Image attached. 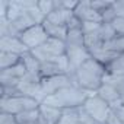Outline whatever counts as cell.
Returning <instances> with one entry per match:
<instances>
[{
	"label": "cell",
	"mask_w": 124,
	"mask_h": 124,
	"mask_svg": "<svg viewBox=\"0 0 124 124\" xmlns=\"http://www.w3.org/2000/svg\"><path fill=\"white\" fill-rule=\"evenodd\" d=\"M70 76L73 78L75 86H79L86 92H96L104 83L107 69L105 66H102L95 58L91 57Z\"/></svg>",
	"instance_id": "6da1fadb"
},
{
	"label": "cell",
	"mask_w": 124,
	"mask_h": 124,
	"mask_svg": "<svg viewBox=\"0 0 124 124\" xmlns=\"http://www.w3.org/2000/svg\"><path fill=\"white\" fill-rule=\"evenodd\" d=\"M91 95V92H86L80 89L79 86H69L64 88L44 99L42 104L55 107L58 109H69V108H78L85 104L86 98Z\"/></svg>",
	"instance_id": "7a4b0ae2"
},
{
	"label": "cell",
	"mask_w": 124,
	"mask_h": 124,
	"mask_svg": "<svg viewBox=\"0 0 124 124\" xmlns=\"http://www.w3.org/2000/svg\"><path fill=\"white\" fill-rule=\"evenodd\" d=\"M39 102L34 98L25 95H15L9 98H0V112H6L12 115H18L21 112L39 108Z\"/></svg>",
	"instance_id": "3957f363"
},
{
	"label": "cell",
	"mask_w": 124,
	"mask_h": 124,
	"mask_svg": "<svg viewBox=\"0 0 124 124\" xmlns=\"http://www.w3.org/2000/svg\"><path fill=\"white\" fill-rule=\"evenodd\" d=\"M66 41H61L57 38H48L41 47L32 50V55L35 58H38L41 63L44 61H51V60H57L60 57L66 55Z\"/></svg>",
	"instance_id": "277c9868"
},
{
	"label": "cell",
	"mask_w": 124,
	"mask_h": 124,
	"mask_svg": "<svg viewBox=\"0 0 124 124\" xmlns=\"http://www.w3.org/2000/svg\"><path fill=\"white\" fill-rule=\"evenodd\" d=\"M83 107L91 114V117L96 121V124H105L107 117L111 111L109 104L105 102L101 96H98L96 92H91V95L86 98Z\"/></svg>",
	"instance_id": "5b68a950"
},
{
	"label": "cell",
	"mask_w": 124,
	"mask_h": 124,
	"mask_svg": "<svg viewBox=\"0 0 124 124\" xmlns=\"http://www.w3.org/2000/svg\"><path fill=\"white\" fill-rule=\"evenodd\" d=\"M18 91H19L21 95L34 98V99H37L39 104H42L44 99H45V95L42 93V89H41V78H39V76H35V75L26 73V75L19 80Z\"/></svg>",
	"instance_id": "8992f818"
},
{
	"label": "cell",
	"mask_w": 124,
	"mask_h": 124,
	"mask_svg": "<svg viewBox=\"0 0 124 124\" xmlns=\"http://www.w3.org/2000/svg\"><path fill=\"white\" fill-rule=\"evenodd\" d=\"M69 86H75L73 78L69 73L47 78V79H41V89H42V93L45 95V98L58 92V91H61V89H64V88H69Z\"/></svg>",
	"instance_id": "52a82bcc"
},
{
	"label": "cell",
	"mask_w": 124,
	"mask_h": 124,
	"mask_svg": "<svg viewBox=\"0 0 124 124\" xmlns=\"http://www.w3.org/2000/svg\"><path fill=\"white\" fill-rule=\"evenodd\" d=\"M48 38H50V37H48V34L45 32V29H44L42 25H34V26H31L29 29H26L25 32H22V35H21L22 42L28 47L29 51H32V50L41 47Z\"/></svg>",
	"instance_id": "ba28073f"
},
{
	"label": "cell",
	"mask_w": 124,
	"mask_h": 124,
	"mask_svg": "<svg viewBox=\"0 0 124 124\" xmlns=\"http://www.w3.org/2000/svg\"><path fill=\"white\" fill-rule=\"evenodd\" d=\"M66 57L69 60V75H73L86 60L91 58V53L86 47H67Z\"/></svg>",
	"instance_id": "9c48e42d"
},
{
	"label": "cell",
	"mask_w": 124,
	"mask_h": 124,
	"mask_svg": "<svg viewBox=\"0 0 124 124\" xmlns=\"http://www.w3.org/2000/svg\"><path fill=\"white\" fill-rule=\"evenodd\" d=\"M73 13L82 22H99V23H102L101 13L96 12L91 6V0H82V2H79V5H78V8L75 9Z\"/></svg>",
	"instance_id": "30bf717a"
},
{
	"label": "cell",
	"mask_w": 124,
	"mask_h": 124,
	"mask_svg": "<svg viewBox=\"0 0 124 124\" xmlns=\"http://www.w3.org/2000/svg\"><path fill=\"white\" fill-rule=\"evenodd\" d=\"M0 51L13 53V54H19V55H23V54L29 53L28 47L22 42V39L19 37H3V38H0Z\"/></svg>",
	"instance_id": "8fae6325"
},
{
	"label": "cell",
	"mask_w": 124,
	"mask_h": 124,
	"mask_svg": "<svg viewBox=\"0 0 124 124\" xmlns=\"http://www.w3.org/2000/svg\"><path fill=\"white\" fill-rule=\"evenodd\" d=\"M55 3V9L54 12H51L48 16H47V21L54 23V25H60V26H67L69 21L75 16V13L72 10H67L63 8V5H61V0H54Z\"/></svg>",
	"instance_id": "7c38bea8"
},
{
	"label": "cell",
	"mask_w": 124,
	"mask_h": 124,
	"mask_svg": "<svg viewBox=\"0 0 124 124\" xmlns=\"http://www.w3.org/2000/svg\"><path fill=\"white\" fill-rule=\"evenodd\" d=\"M91 53V57L92 58H95L98 63H101L102 66H108L111 61H114L120 54H115V53H112V51H109V50H107L104 45H101V47H96V48H93V50H91L89 51Z\"/></svg>",
	"instance_id": "4fadbf2b"
},
{
	"label": "cell",
	"mask_w": 124,
	"mask_h": 124,
	"mask_svg": "<svg viewBox=\"0 0 124 124\" xmlns=\"http://www.w3.org/2000/svg\"><path fill=\"white\" fill-rule=\"evenodd\" d=\"M39 112H41V117L44 118V121L47 124H58V121L61 118V114H63V109L41 104L39 105Z\"/></svg>",
	"instance_id": "5bb4252c"
},
{
	"label": "cell",
	"mask_w": 124,
	"mask_h": 124,
	"mask_svg": "<svg viewBox=\"0 0 124 124\" xmlns=\"http://www.w3.org/2000/svg\"><path fill=\"white\" fill-rule=\"evenodd\" d=\"M96 93H98V96H101L105 102H108L109 105H112V104H115V102H118L120 99H121V96H120V93L111 86V85H108V83H102V86L96 91Z\"/></svg>",
	"instance_id": "9a60e30c"
},
{
	"label": "cell",
	"mask_w": 124,
	"mask_h": 124,
	"mask_svg": "<svg viewBox=\"0 0 124 124\" xmlns=\"http://www.w3.org/2000/svg\"><path fill=\"white\" fill-rule=\"evenodd\" d=\"M45 32L48 34L50 38H57V39H61V41H66V37H67V26H60V25H54L51 22H48L47 19L44 21L42 23Z\"/></svg>",
	"instance_id": "2e32d148"
},
{
	"label": "cell",
	"mask_w": 124,
	"mask_h": 124,
	"mask_svg": "<svg viewBox=\"0 0 124 124\" xmlns=\"http://www.w3.org/2000/svg\"><path fill=\"white\" fill-rule=\"evenodd\" d=\"M26 67L23 64V61L21 60L18 64H15L13 67H9L6 70H0V78H10V79H22L26 75Z\"/></svg>",
	"instance_id": "e0dca14e"
},
{
	"label": "cell",
	"mask_w": 124,
	"mask_h": 124,
	"mask_svg": "<svg viewBox=\"0 0 124 124\" xmlns=\"http://www.w3.org/2000/svg\"><path fill=\"white\" fill-rule=\"evenodd\" d=\"M15 117H16L18 124H38L41 120V112H39V108H35V109L21 112Z\"/></svg>",
	"instance_id": "ac0fdd59"
},
{
	"label": "cell",
	"mask_w": 124,
	"mask_h": 124,
	"mask_svg": "<svg viewBox=\"0 0 124 124\" xmlns=\"http://www.w3.org/2000/svg\"><path fill=\"white\" fill-rule=\"evenodd\" d=\"M66 47H85V34L82 29H70L66 37Z\"/></svg>",
	"instance_id": "d6986e66"
},
{
	"label": "cell",
	"mask_w": 124,
	"mask_h": 124,
	"mask_svg": "<svg viewBox=\"0 0 124 124\" xmlns=\"http://www.w3.org/2000/svg\"><path fill=\"white\" fill-rule=\"evenodd\" d=\"M22 61L26 67V72L29 75H35V76H39V67H41V61L38 58H35L32 55V53H26L22 55Z\"/></svg>",
	"instance_id": "ffe728a7"
},
{
	"label": "cell",
	"mask_w": 124,
	"mask_h": 124,
	"mask_svg": "<svg viewBox=\"0 0 124 124\" xmlns=\"http://www.w3.org/2000/svg\"><path fill=\"white\" fill-rule=\"evenodd\" d=\"M21 60H22V55H19V54L0 51V70H6L9 67H13Z\"/></svg>",
	"instance_id": "44dd1931"
},
{
	"label": "cell",
	"mask_w": 124,
	"mask_h": 124,
	"mask_svg": "<svg viewBox=\"0 0 124 124\" xmlns=\"http://www.w3.org/2000/svg\"><path fill=\"white\" fill-rule=\"evenodd\" d=\"M104 82L108 83V85H111L120 93V96L124 98V75H108L107 73Z\"/></svg>",
	"instance_id": "7402d4cb"
},
{
	"label": "cell",
	"mask_w": 124,
	"mask_h": 124,
	"mask_svg": "<svg viewBox=\"0 0 124 124\" xmlns=\"http://www.w3.org/2000/svg\"><path fill=\"white\" fill-rule=\"evenodd\" d=\"M58 124H80L78 108L63 109V114H61V118H60Z\"/></svg>",
	"instance_id": "603a6c76"
},
{
	"label": "cell",
	"mask_w": 124,
	"mask_h": 124,
	"mask_svg": "<svg viewBox=\"0 0 124 124\" xmlns=\"http://www.w3.org/2000/svg\"><path fill=\"white\" fill-rule=\"evenodd\" d=\"M105 69L108 75H124V54H120Z\"/></svg>",
	"instance_id": "cb8c5ba5"
},
{
	"label": "cell",
	"mask_w": 124,
	"mask_h": 124,
	"mask_svg": "<svg viewBox=\"0 0 124 124\" xmlns=\"http://www.w3.org/2000/svg\"><path fill=\"white\" fill-rule=\"evenodd\" d=\"M104 47L115 54H124V37H120L117 35L115 38H112L111 41L105 42Z\"/></svg>",
	"instance_id": "d4e9b609"
},
{
	"label": "cell",
	"mask_w": 124,
	"mask_h": 124,
	"mask_svg": "<svg viewBox=\"0 0 124 124\" xmlns=\"http://www.w3.org/2000/svg\"><path fill=\"white\" fill-rule=\"evenodd\" d=\"M98 32H99V37H101V39H102V42H104V44H105V42H108V41H111L112 38H115V37H117V34H115V31L112 29L111 23H102Z\"/></svg>",
	"instance_id": "484cf974"
},
{
	"label": "cell",
	"mask_w": 124,
	"mask_h": 124,
	"mask_svg": "<svg viewBox=\"0 0 124 124\" xmlns=\"http://www.w3.org/2000/svg\"><path fill=\"white\" fill-rule=\"evenodd\" d=\"M38 9H39V12L47 18L51 12H54V9H55V3H54V0H39L38 2Z\"/></svg>",
	"instance_id": "4316f807"
},
{
	"label": "cell",
	"mask_w": 124,
	"mask_h": 124,
	"mask_svg": "<svg viewBox=\"0 0 124 124\" xmlns=\"http://www.w3.org/2000/svg\"><path fill=\"white\" fill-rule=\"evenodd\" d=\"M78 114H79L80 124H96V121L91 117V114L85 109V107H83V105L78 107Z\"/></svg>",
	"instance_id": "83f0119b"
},
{
	"label": "cell",
	"mask_w": 124,
	"mask_h": 124,
	"mask_svg": "<svg viewBox=\"0 0 124 124\" xmlns=\"http://www.w3.org/2000/svg\"><path fill=\"white\" fill-rule=\"evenodd\" d=\"M112 5H114V2H105V0H91V6L96 12H99V13H102L104 10L109 9Z\"/></svg>",
	"instance_id": "f1b7e54d"
},
{
	"label": "cell",
	"mask_w": 124,
	"mask_h": 124,
	"mask_svg": "<svg viewBox=\"0 0 124 124\" xmlns=\"http://www.w3.org/2000/svg\"><path fill=\"white\" fill-rule=\"evenodd\" d=\"M111 26H112V29L115 31V34H117V35L124 37V18L117 16V18L111 22Z\"/></svg>",
	"instance_id": "f546056e"
},
{
	"label": "cell",
	"mask_w": 124,
	"mask_h": 124,
	"mask_svg": "<svg viewBox=\"0 0 124 124\" xmlns=\"http://www.w3.org/2000/svg\"><path fill=\"white\" fill-rule=\"evenodd\" d=\"M101 18H102V23H111V22L117 18V12H115V9H114V5H112L109 9L104 10V12L101 13Z\"/></svg>",
	"instance_id": "4dcf8cb0"
},
{
	"label": "cell",
	"mask_w": 124,
	"mask_h": 124,
	"mask_svg": "<svg viewBox=\"0 0 124 124\" xmlns=\"http://www.w3.org/2000/svg\"><path fill=\"white\" fill-rule=\"evenodd\" d=\"M102 23L99 22H82V31L83 34H92V32H96L99 28H101Z\"/></svg>",
	"instance_id": "1f68e13d"
},
{
	"label": "cell",
	"mask_w": 124,
	"mask_h": 124,
	"mask_svg": "<svg viewBox=\"0 0 124 124\" xmlns=\"http://www.w3.org/2000/svg\"><path fill=\"white\" fill-rule=\"evenodd\" d=\"M0 124H18V121H16V117L12 114L0 112Z\"/></svg>",
	"instance_id": "d6a6232c"
},
{
	"label": "cell",
	"mask_w": 124,
	"mask_h": 124,
	"mask_svg": "<svg viewBox=\"0 0 124 124\" xmlns=\"http://www.w3.org/2000/svg\"><path fill=\"white\" fill-rule=\"evenodd\" d=\"M105 124H124V121L111 109L109 111V114H108V117H107V121H105Z\"/></svg>",
	"instance_id": "836d02e7"
},
{
	"label": "cell",
	"mask_w": 124,
	"mask_h": 124,
	"mask_svg": "<svg viewBox=\"0 0 124 124\" xmlns=\"http://www.w3.org/2000/svg\"><path fill=\"white\" fill-rule=\"evenodd\" d=\"M9 8H10L9 0H0V18H8Z\"/></svg>",
	"instance_id": "e575fe53"
},
{
	"label": "cell",
	"mask_w": 124,
	"mask_h": 124,
	"mask_svg": "<svg viewBox=\"0 0 124 124\" xmlns=\"http://www.w3.org/2000/svg\"><path fill=\"white\" fill-rule=\"evenodd\" d=\"M61 5H63V8H64V9L75 12V9L78 8L79 2H78V0H61Z\"/></svg>",
	"instance_id": "d590c367"
},
{
	"label": "cell",
	"mask_w": 124,
	"mask_h": 124,
	"mask_svg": "<svg viewBox=\"0 0 124 124\" xmlns=\"http://www.w3.org/2000/svg\"><path fill=\"white\" fill-rule=\"evenodd\" d=\"M114 9H115V12H117V16L124 18V0L114 2Z\"/></svg>",
	"instance_id": "8d00e7d4"
}]
</instances>
